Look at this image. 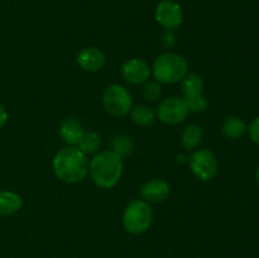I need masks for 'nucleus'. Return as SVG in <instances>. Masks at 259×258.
<instances>
[{"mask_svg":"<svg viewBox=\"0 0 259 258\" xmlns=\"http://www.w3.org/2000/svg\"><path fill=\"white\" fill-rule=\"evenodd\" d=\"M56 177L66 184H77L89 174V159L77 147L68 146L60 149L53 158Z\"/></svg>","mask_w":259,"mask_h":258,"instance_id":"f257e3e1","label":"nucleus"},{"mask_svg":"<svg viewBox=\"0 0 259 258\" xmlns=\"http://www.w3.org/2000/svg\"><path fill=\"white\" fill-rule=\"evenodd\" d=\"M103 104L109 114L120 118L131 113L133 108V99L128 89L119 83H114L104 91Z\"/></svg>","mask_w":259,"mask_h":258,"instance_id":"423d86ee","label":"nucleus"},{"mask_svg":"<svg viewBox=\"0 0 259 258\" xmlns=\"http://www.w3.org/2000/svg\"><path fill=\"white\" fill-rule=\"evenodd\" d=\"M8 123V111L7 109L4 108L2 103H0V131L7 125Z\"/></svg>","mask_w":259,"mask_h":258,"instance_id":"5701e85b","label":"nucleus"},{"mask_svg":"<svg viewBox=\"0 0 259 258\" xmlns=\"http://www.w3.org/2000/svg\"><path fill=\"white\" fill-rule=\"evenodd\" d=\"M192 174L201 181H210L218 174L217 156L209 149H197L189 158Z\"/></svg>","mask_w":259,"mask_h":258,"instance_id":"0eeeda50","label":"nucleus"},{"mask_svg":"<svg viewBox=\"0 0 259 258\" xmlns=\"http://www.w3.org/2000/svg\"><path fill=\"white\" fill-rule=\"evenodd\" d=\"M255 179H257V182H258V185H259V167H258L257 172H255Z\"/></svg>","mask_w":259,"mask_h":258,"instance_id":"b1692460","label":"nucleus"},{"mask_svg":"<svg viewBox=\"0 0 259 258\" xmlns=\"http://www.w3.org/2000/svg\"><path fill=\"white\" fill-rule=\"evenodd\" d=\"M157 23L164 29L174 30L184 22V12L179 3L174 0H162L158 3L154 12Z\"/></svg>","mask_w":259,"mask_h":258,"instance_id":"1a4fd4ad","label":"nucleus"},{"mask_svg":"<svg viewBox=\"0 0 259 258\" xmlns=\"http://www.w3.org/2000/svg\"><path fill=\"white\" fill-rule=\"evenodd\" d=\"M58 133H60L61 139L65 143H67L68 146L75 147L80 143L85 131H83L82 124L77 119L67 118L65 120H62V123L60 124Z\"/></svg>","mask_w":259,"mask_h":258,"instance_id":"ddd939ff","label":"nucleus"},{"mask_svg":"<svg viewBox=\"0 0 259 258\" xmlns=\"http://www.w3.org/2000/svg\"><path fill=\"white\" fill-rule=\"evenodd\" d=\"M161 43L164 48H172L176 45V35H175L174 30L166 29V32L162 34Z\"/></svg>","mask_w":259,"mask_h":258,"instance_id":"4be33fe9","label":"nucleus"},{"mask_svg":"<svg viewBox=\"0 0 259 258\" xmlns=\"http://www.w3.org/2000/svg\"><path fill=\"white\" fill-rule=\"evenodd\" d=\"M171 187L164 180L153 179L146 182L141 189V196L148 204L151 202H162L168 197Z\"/></svg>","mask_w":259,"mask_h":258,"instance_id":"9b49d317","label":"nucleus"},{"mask_svg":"<svg viewBox=\"0 0 259 258\" xmlns=\"http://www.w3.org/2000/svg\"><path fill=\"white\" fill-rule=\"evenodd\" d=\"M187 61L181 55L175 52H166L159 55L156 58L152 67V73L157 82L164 85H174L181 82L182 78L186 76Z\"/></svg>","mask_w":259,"mask_h":258,"instance_id":"7ed1b4c3","label":"nucleus"},{"mask_svg":"<svg viewBox=\"0 0 259 258\" xmlns=\"http://www.w3.org/2000/svg\"><path fill=\"white\" fill-rule=\"evenodd\" d=\"M134 144L133 141L125 134H116L111 142V151L120 156L121 158L129 156L133 152Z\"/></svg>","mask_w":259,"mask_h":258,"instance_id":"6ab92c4d","label":"nucleus"},{"mask_svg":"<svg viewBox=\"0 0 259 258\" xmlns=\"http://www.w3.org/2000/svg\"><path fill=\"white\" fill-rule=\"evenodd\" d=\"M248 131V125L239 116H229L222 125V132L227 138L238 139L244 136Z\"/></svg>","mask_w":259,"mask_h":258,"instance_id":"2eb2a0df","label":"nucleus"},{"mask_svg":"<svg viewBox=\"0 0 259 258\" xmlns=\"http://www.w3.org/2000/svg\"><path fill=\"white\" fill-rule=\"evenodd\" d=\"M153 222L151 205L144 200H133L126 205L123 212V225L131 234H142L147 232Z\"/></svg>","mask_w":259,"mask_h":258,"instance_id":"20e7f679","label":"nucleus"},{"mask_svg":"<svg viewBox=\"0 0 259 258\" xmlns=\"http://www.w3.org/2000/svg\"><path fill=\"white\" fill-rule=\"evenodd\" d=\"M77 146V148L81 152H83L86 156L88 154L96 153L101 146L100 136L98 133H95V132H85Z\"/></svg>","mask_w":259,"mask_h":258,"instance_id":"a211bd4d","label":"nucleus"},{"mask_svg":"<svg viewBox=\"0 0 259 258\" xmlns=\"http://www.w3.org/2000/svg\"><path fill=\"white\" fill-rule=\"evenodd\" d=\"M121 76L131 85H142L149 80L152 68L141 58H131L121 65Z\"/></svg>","mask_w":259,"mask_h":258,"instance_id":"9d476101","label":"nucleus"},{"mask_svg":"<svg viewBox=\"0 0 259 258\" xmlns=\"http://www.w3.org/2000/svg\"><path fill=\"white\" fill-rule=\"evenodd\" d=\"M23 200L17 192L0 190V218L10 217L22 209Z\"/></svg>","mask_w":259,"mask_h":258,"instance_id":"4468645a","label":"nucleus"},{"mask_svg":"<svg viewBox=\"0 0 259 258\" xmlns=\"http://www.w3.org/2000/svg\"><path fill=\"white\" fill-rule=\"evenodd\" d=\"M123 158L113 151L99 152L89 163V174L94 184L100 189H111L121 179Z\"/></svg>","mask_w":259,"mask_h":258,"instance_id":"f03ea898","label":"nucleus"},{"mask_svg":"<svg viewBox=\"0 0 259 258\" xmlns=\"http://www.w3.org/2000/svg\"><path fill=\"white\" fill-rule=\"evenodd\" d=\"M129 114H131L132 120L141 126H149L156 120V114L147 105L133 106Z\"/></svg>","mask_w":259,"mask_h":258,"instance_id":"f3484780","label":"nucleus"},{"mask_svg":"<svg viewBox=\"0 0 259 258\" xmlns=\"http://www.w3.org/2000/svg\"><path fill=\"white\" fill-rule=\"evenodd\" d=\"M77 63L82 70L96 72L105 65V55L96 47H86L78 52Z\"/></svg>","mask_w":259,"mask_h":258,"instance_id":"f8f14e48","label":"nucleus"},{"mask_svg":"<svg viewBox=\"0 0 259 258\" xmlns=\"http://www.w3.org/2000/svg\"><path fill=\"white\" fill-rule=\"evenodd\" d=\"M162 94V86L161 83L157 81H147L146 85L143 88V96L149 101H154L159 99Z\"/></svg>","mask_w":259,"mask_h":258,"instance_id":"aec40b11","label":"nucleus"},{"mask_svg":"<svg viewBox=\"0 0 259 258\" xmlns=\"http://www.w3.org/2000/svg\"><path fill=\"white\" fill-rule=\"evenodd\" d=\"M202 141V129L196 124H190L181 134V144L185 149H195Z\"/></svg>","mask_w":259,"mask_h":258,"instance_id":"dca6fc26","label":"nucleus"},{"mask_svg":"<svg viewBox=\"0 0 259 258\" xmlns=\"http://www.w3.org/2000/svg\"><path fill=\"white\" fill-rule=\"evenodd\" d=\"M190 110L186 101L177 96L167 98L161 101L157 109V116L167 125H177L182 123L189 115Z\"/></svg>","mask_w":259,"mask_h":258,"instance_id":"6e6552de","label":"nucleus"},{"mask_svg":"<svg viewBox=\"0 0 259 258\" xmlns=\"http://www.w3.org/2000/svg\"><path fill=\"white\" fill-rule=\"evenodd\" d=\"M181 91L189 110L192 113H201L209 105L206 96L204 95V81L197 73H186L181 80Z\"/></svg>","mask_w":259,"mask_h":258,"instance_id":"39448f33","label":"nucleus"},{"mask_svg":"<svg viewBox=\"0 0 259 258\" xmlns=\"http://www.w3.org/2000/svg\"><path fill=\"white\" fill-rule=\"evenodd\" d=\"M248 134H249V138L252 139V142H254L255 144L259 146V116L253 119L250 121V124L248 125Z\"/></svg>","mask_w":259,"mask_h":258,"instance_id":"412c9836","label":"nucleus"}]
</instances>
